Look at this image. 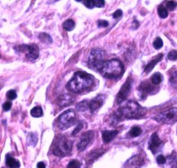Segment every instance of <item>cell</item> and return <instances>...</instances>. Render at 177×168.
Listing matches in <instances>:
<instances>
[{
  "label": "cell",
  "mask_w": 177,
  "mask_h": 168,
  "mask_svg": "<svg viewBox=\"0 0 177 168\" xmlns=\"http://www.w3.org/2000/svg\"><path fill=\"white\" fill-rule=\"evenodd\" d=\"M146 109L141 106L135 100H128L122 106L119 107L114 113L115 123L122 121V119H140L145 115Z\"/></svg>",
  "instance_id": "1"
},
{
  "label": "cell",
  "mask_w": 177,
  "mask_h": 168,
  "mask_svg": "<svg viewBox=\"0 0 177 168\" xmlns=\"http://www.w3.org/2000/svg\"><path fill=\"white\" fill-rule=\"evenodd\" d=\"M94 77L85 71H76L67 84V89L74 93H80L88 90L94 84Z\"/></svg>",
  "instance_id": "2"
},
{
  "label": "cell",
  "mask_w": 177,
  "mask_h": 168,
  "mask_svg": "<svg viewBox=\"0 0 177 168\" xmlns=\"http://www.w3.org/2000/svg\"><path fill=\"white\" fill-rule=\"evenodd\" d=\"M95 70L107 79H118L123 72V65L119 59L112 58L102 61L96 66Z\"/></svg>",
  "instance_id": "3"
},
{
  "label": "cell",
  "mask_w": 177,
  "mask_h": 168,
  "mask_svg": "<svg viewBox=\"0 0 177 168\" xmlns=\"http://www.w3.org/2000/svg\"><path fill=\"white\" fill-rule=\"evenodd\" d=\"M72 142L67 138L61 136L57 137L54 141L53 153L58 157H64L71 152Z\"/></svg>",
  "instance_id": "4"
},
{
  "label": "cell",
  "mask_w": 177,
  "mask_h": 168,
  "mask_svg": "<svg viewBox=\"0 0 177 168\" xmlns=\"http://www.w3.org/2000/svg\"><path fill=\"white\" fill-rule=\"evenodd\" d=\"M57 126L60 130H66L76 123V115L73 109L65 111L57 119Z\"/></svg>",
  "instance_id": "5"
},
{
  "label": "cell",
  "mask_w": 177,
  "mask_h": 168,
  "mask_svg": "<svg viewBox=\"0 0 177 168\" xmlns=\"http://www.w3.org/2000/svg\"><path fill=\"white\" fill-rule=\"evenodd\" d=\"M154 119L157 122L163 124H174L177 121V108L173 107L168 110L161 111Z\"/></svg>",
  "instance_id": "6"
},
{
  "label": "cell",
  "mask_w": 177,
  "mask_h": 168,
  "mask_svg": "<svg viewBox=\"0 0 177 168\" xmlns=\"http://www.w3.org/2000/svg\"><path fill=\"white\" fill-rule=\"evenodd\" d=\"M15 50L17 52H25L26 58L29 60H36L39 56V48L36 44H30V45H21L15 47Z\"/></svg>",
  "instance_id": "7"
},
{
  "label": "cell",
  "mask_w": 177,
  "mask_h": 168,
  "mask_svg": "<svg viewBox=\"0 0 177 168\" xmlns=\"http://www.w3.org/2000/svg\"><path fill=\"white\" fill-rule=\"evenodd\" d=\"M132 84H133V79H132L131 76H129V78L127 79L126 82L122 85V86L121 87L120 91L117 94L116 98H115V100H116V103L118 104H120L121 103L124 102L129 94V92L131 90Z\"/></svg>",
  "instance_id": "8"
},
{
  "label": "cell",
  "mask_w": 177,
  "mask_h": 168,
  "mask_svg": "<svg viewBox=\"0 0 177 168\" xmlns=\"http://www.w3.org/2000/svg\"><path fill=\"white\" fill-rule=\"evenodd\" d=\"M104 52L101 49H93L91 50V52L89 55V58H88V64L89 66L91 68V69H94L96 68L97 64L99 63H101L102 61H103V58H104Z\"/></svg>",
  "instance_id": "9"
},
{
  "label": "cell",
  "mask_w": 177,
  "mask_h": 168,
  "mask_svg": "<svg viewBox=\"0 0 177 168\" xmlns=\"http://www.w3.org/2000/svg\"><path fill=\"white\" fill-rule=\"evenodd\" d=\"M105 99H106V96L104 94H99L95 99H93L91 101H90L89 102V110L90 111V112L93 113V112L97 111L98 109H100V107L104 103Z\"/></svg>",
  "instance_id": "10"
},
{
  "label": "cell",
  "mask_w": 177,
  "mask_h": 168,
  "mask_svg": "<svg viewBox=\"0 0 177 168\" xmlns=\"http://www.w3.org/2000/svg\"><path fill=\"white\" fill-rule=\"evenodd\" d=\"M94 138V132L93 131H89L83 135V138L81 139L80 142L77 144V149L78 151H83L90 143L92 141Z\"/></svg>",
  "instance_id": "11"
},
{
  "label": "cell",
  "mask_w": 177,
  "mask_h": 168,
  "mask_svg": "<svg viewBox=\"0 0 177 168\" xmlns=\"http://www.w3.org/2000/svg\"><path fill=\"white\" fill-rule=\"evenodd\" d=\"M138 91L142 99H146L147 96L154 91V86L148 81H143L138 87Z\"/></svg>",
  "instance_id": "12"
},
{
  "label": "cell",
  "mask_w": 177,
  "mask_h": 168,
  "mask_svg": "<svg viewBox=\"0 0 177 168\" xmlns=\"http://www.w3.org/2000/svg\"><path fill=\"white\" fill-rule=\"evenodd\" d=\"M144 164V159L141 155H135L130 158L125 164V168H139Z\"/></svg>",
  "instance_id": "13"
},
{
  "label": "cell",
  "mask_w": 177,
  "mask_h": 168,
  "mask_svg": "<svg viewBox=\"0 0 177 168\" xmlns=\"http://www.w3.org/2000/svg\"><path fill=\"white\" fill-rule=\"evenodd\" d=\"M161 144H162V141L158 137L157 133H153V135L151 136V138L149 139V149L154 154L159 150V147L161 145Z\"/></svg>",
  "instance_id": "14"
},
{
  "label": "cell",
  "mask_w": 177,
  "mask_h": 168,
  "mask_svg": "<svg viewBox=\"0 0 177 168\" xmlns=\"http://www.w3.org/2000/svg\"><path fill=\"white\" fill-rule=\"evenodd\" d=\"M73 101H74V99H73V97L71 95H69V94H62L57 99V104L59 106L63 107V106H67V105L72 104Z\"/></svg>",
  "instance_id": "15"
},
{
  "label": "cell",
  "mask_w": 177,
  "mask_h": 168,
  "mask_svg": "<svg viewBox=\"0 0 177 168\" xmlns=\"http://www.w3.org/2000/svg\"><path fill=\"white\" fill-rule=\"evenodd\" d=\"M162 58H163V54H162V53H160V54H158L157 56H155V57L149 62V64L146 65V67H145V69H144V72H145L146 74H148L149 72H150L154 67V65L157 64L158 62H160L161 60L162 59Z\"/></svg>",
  "instance_id": "16"
},
{
  "label": "cell",
  "mask_w": 177,
  "mask_h": 168,
  "mask_svg": "<svg viewBox=\"0 0 177 168\" xmlns=\"http://www.w3.org/2000/svg\"><path fill=\"white\" fill-rule=\"evenodd\" d=\"M118 134V131L117 130H113V131H103L102 133V137H103V142L105 144L109 143L110 141H112L113 139L116 137V135Z\"/></svg>",
  "instance_id": "17"
},
{
  "label": "cell",
  "mask_w": 177,
  "mask_h": 168,
  "mask_svg": "<svg viewBox=\"0 0 177 168\" xmlns=\"http://www.w3.org/2000/svg\"><path fill=\"white\" fill-rule=\"evenodd\" d=\"M83 2L84 5L90 9H93L95 7L102 8L104 6V3H105L103 0H83Z\"/></svg>",
  "instance_id": "18"
},
{
  "label": "cell",
  "mask_w": 177,
  "mask_h": 168,
  "mask_svg": "<svg viewBox=\"0 0 177 168\" xmlns=\"http://www.w3.org/2000/svg\"><path fill=\"white\" fill-rule=\"evenodd\" d=\"M166 168H177V153L173 152L168 159H166ZM165 163V164H166Z\"/></svg>",
  "instance_id": "19"
},
{
  "label": "cell",
  "mask_w": 177,
  "mask_h": 168,
  "mask_svg": "<svg viewBox=\"0 0 177 168\" xmlns=\"http://www.w3.org/2000/svg\"><path fill=\"white\" fill-rule=\"evenodd\" d=\"M6 166L9 168H19L20 167V163L16 159L7 155L6 156Z\"/></svg>",
  "instance_id": "20"
},
{
  "label": "cell",
  "mask_w": 177,
  "mask_h": 168,
  "mask_svg": "<svg viewBox=\"0 0 177 168\" xmlns=\"http://www.w3.org/2000/svg\"><path fill=\"white\" fill-rule=\"evenodd\" d=\"M103 153V151L101 150H97V151H93L90 152V154H88V159L87 162L89 164V162H93L96 159H97L98 157H100Z\"/></svg>",
  "instance_id": "21"
},
{
  "label": "cell",
  "mask_w": 177,
  "mask_h": 168,
  "mask_svg": "<svg viewBox=\"0 0 177 168\" xmlns=\"http://www.w3.org/2000/svg\"><path fill=\"white\" fill-rule=\"evenodd\" d=\"M150 81L152 83V85L157 86V85H159L161 82L162 81V75H161V73H159V72H155V73L153 74L152 77H151Z\"/></svg>",
  "instance_id": "22"
},
{
  "label": "cell",
  "mask_w": 177,
  "mask_h": 168,
  "mask_svg": "<svg viewBox=\"0 0 177 168\" xmlns=\"http://www.w3.org/2000/svg\"><path fill=\"white\" fill-rule=\"evenodd\" d=\"M142 129L139 127V126H134L132 128L131 130L128 133V137L129 138H136V137H138L140 134L142 133Z\"/></svg>",
  "instance_id": "23"
},
{
  "label": "cell",
  "mask_w": 177,
  "mask_h": 168,
  "mask_svg": "<svg viewBox=\"0 0 177 168\" xmlns=\"http://www.w3.org/2000/svg\"><path fill=\"white\" fill-rule=\"evenodd\" d=\"M76 110L78 111H85L86 110H89V101L84 100L76 104Z\"/></svg>",
  "instance_id": "24"
},
{
  "label": "cell",
  "mask_w": 177,
  "mask_h": 168,
  "mask_svg": "<svg viewBox=\"0 0 177 168\" xmlns=\"http://www.w3.org/2000/svg\"><path fill=\"white\" fill-rule=\"evenodd\" d=\"M30 114L31 116L35 117V118H39V117L43 116L44 112H43V109L40 106H36L33 109L30 111Z\"/></svg>",
  "instance_id": "25"
},
{
  "label": "cell",
  "mask_w": 177,
  "mask_h": 168,
  "mask_svg": "<svg viewBox=\"0 0 177 168\" xmlns=\"http://www.w3.org/2000/svg\"><path fill=\"white\" fill-rule=\"evenodd\" d=\"M63 27L64 30L70 31L75 28V22L72 19H68L63 24Z\"/></svg>",
  "instance_id": "26"
},
{
  "label": "cell",
  "mask_w": 177,
  "mask_h": 168,
  "mask_svg": "<svg viewBox=\"0 0 177 168\" xmlns=\"http://www.w3.org/2000/svg\"><path fill=\"white\" fill-rule=\"evenodd\" d=\"M38 37H39V39L44 43H47V44L52 43V38H51V36L47 33H40Z\"/></svg>",
  "instance_id": "27"
},
{
  "label": "cell",
  "mask_w": 177,
  "mask_h": 168,
  "mask_svg": "<svg viewBox=\"0 0 177 168\" xmlns=\"http://www.w3.org/2000/svg\"><path fill=\"white\" fill-rule=\"evenodd\" d=\"M169 83L172 86L177 88V71L171 73L170 78H169Z\"/></svg>",
  "instance_id": "28"
},
{
  "label": "cell",
  "mask_w": 177,
  "mask_h": 168,
  "mask_svg": "<svg viewBox=\"0 0 177 168\" xmlns=\"http://www.w3.org/2000/svg\"><path fill=\"white\" fill-rule=\"evenodd\" d=\"M157 11H158V15H159L161 18H166V17H168V10H167V8H165L163 5L159 6Z\"/></svg>",
  "instance_id": "29"
},
{
  "label": "cell",
  "mask_w": 177,
  "mask_h": 168,
  "mask_svg": "<svg viewBox=\"0 0 177 168\" xmlns=\"http://www.w3.org/2000/svg\"><path fill=\"white\" fill-rule=\"evenodd\" d=\"M153 46H154V49H156V50H159L161 49L162 46H163V42H162V39L161 38H156L155 39L153 42Z\"/></svg>",
  "instance_id": "30"
},
{
  "label": "cell",
  "mask_w": 177,
  "mask_h": 168,
  "mask_svg": "<svg viewBox=\"0 0 177 168\" xmlns=\"http://www.w3.org/2000/svg\"><path fill=\"white\" fill-rule=\"evenodd\" d=\"M37 136L36 133H30L29 135V144L31 145H37Z\"/></svg>",
  "instance_id": "31"
},
{
  "label": "cell",
  "mask_w": 177,
  "mask_h": 168,
  "mask_svg": "<svg viewBox=\"0 0 177 168\" xmlns=\"http://www.w3.org/2000/svg\"><path fill=\"white\" fill-rule=\"evenodd\" d=\"M166 6H167L168 10L174 11L177 7V2H175V1H168L167 4H166Z\"/></svg>",
  "instance_id": "32"
},
{
  "label": "cell",
  "mask_w": 177,
  "mask_h": 168,
  "mask_svg": "<svg viewBox=\"0 0 177 168\" xmlns=\"http://www.w3.org/2000/svg\"><path fill=\"white\" fill-rule=\"evenodd\" d=\"M80 166L81 163L76 159H73V160H71L70 162L69 163L67 168H80Z\"/></svg>",
  "instance_id": "33"
},
{
  "label": "cell",
  "mask_w": 177,
  "mask_h": 168,
  "mask_svg": "<svg viewBox=\"0 0 177 168\" xmlns=\"http://www.w3.org/2000/svg\"><path fill=\"white\" fill-rule=\"evenodd\" d=\"M6 97H7V99H10V100L15 99L17 98V93H16V91H14V90H10V91H8V92H7V94H6Z\"/></svg>",
  "instance_id": "34"
},
{
  "label": "cell",
  "mask_w": 177,
  "mask_h": 168,
  "mask_svg": "<svg viewBox=\"0 0 177 168\" xmlns=\"http://www.w3.org/2000/svg\"><path fill=\"white\" fill-rule=\"evenodd\" d=\"M168 58L169 60H176L177 59V51L175 50H172L171 52L168 54Z\"/></svg>",
  "instance_id": "35"
},
{
  "label": "cell",
  "mask_w": 177,
  "mask_h": 168,
  "mask_svg": "<svg viewBox=\"0 0 177 168\" xmlns=\"http://www.w3.org/2000/svg\"><path fill=\"white\" fill-rule=\"evenodd\" d=\"M97 25L99 27H108L109 26V22L106 20H98L97 21Z\"/></svg>",
  "instance_id": "36"
},
{
  "label": "cell",
  "mask_w": 177,
  "mask_h": 168,
  "mask_svg": "<svg viewBox=\"0 0 177 168\" xmlns=\"http://www.w3.org/2000/svg\"><path fill=\"white\" fill-rule=\"evenodd\" d=\"M156 161L159 165H164L166 163V158L163 155H159L156 158Z\"/></svg>",
  "instance_id": "37"
},
{
  "label": "cell",
  "mask_w": 177,
  "mask_h": 168,
  "mask_svg": "<svg viewBox=\"0 0 177 168\" xmlns=\"http://www.w3.org/2000/svg\"><path fill=\"white\" fill-rule=\"evenodd\" d=\"M11 108H12V102H10V101H6L5 103H4L3 104V110L7 111L11 110Z\"/></svg>",
  "instance_id": "38"
},
{
  "label": "cell",
  "mask_w": 177,
  "mask_h": 168,
  "mask_svg": "<svg viewBox=\"0 0 177 168\" xmlns=\"http://www.w3.org/2000/svg\"><path fill=\"white\" fill-rule=\"evenodd\" d=\"M82 128H83V124H82V123H79V124H78V126H76V128L74 131L72 132V135H73V136L76 135V134L78 133L81 130H82Z\"/></svg>",
  "instance_id": "39"
},
{
  "label": "cell",
  "mask_w": 177,
  "mask_h": 168,
  "mask_svg": "<svg viewBox=\"0 0 177 168\" xmlns=\"http://www.w3.org/2000/svg\"><path fill=\"white\" fill-rule=\"evenodd\" d=\"M122 16V10H116L113 13V17L114 18H120Z\"/></svg>",
  "instance_id": "40"
},
{
  "label": "cell",
  "mask_w": 177,
  "mask_h": 168,
  "mask_svg": "<svg viewBox=\"0 0 177 168\" xmlns=\"http://www.w3.org/2000/svg\"><path fill=\"white\" fill-rule=\"evenodd\" d=\"M37 168H45L46 166H45V164H44V162H39L38 164H37Z\"/></svg>",
  "instance_id": "41"
}]
</instances>
